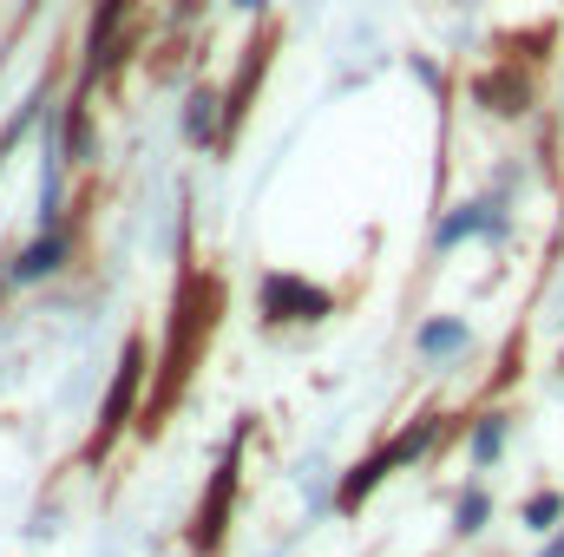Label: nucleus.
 Segmentation results:
<instances>
[{
    "mask_svg": "<svg viewBox=\"0 0 564 557\" xmlns=\"http://www.w3.org/2000/svg\"><path fill=\"white\" fill-rule=\"evenodd\" d=\"M132 387H139V348L126 354V374H119V387H112V407H106V426H119L126 407H132Z\"/></svg>",
    "mask_w": 564,
    "mask_h": 557,
    "instance_id": "1",
    "label": "nucleus"
},
{
    "mask_svg": "<svg viewBox=\"0 0 564 557\" xmlns=\"http://www.w3.org/2000/svg\"><path fill=\"white\" fill-rule=\"evenodd\" d=\"M59 250H66L59 237H46V243H33V250L20 256V276H40V270H59Z\"/></svg>",
    "mask_w": 564,
    "mask_h": 557,
    "instance_id": "2",
    "label": "nucleus"
},
{
    "mask_svg": "<svg viewBox=\"0 0 564 557\" xmlns=\"http://www.w3.org/2000/svg\"><path fill=\"white\" fill-rule=\"evenodd\" d=\"M459 341H466V328H459V321H433V328L421 335L426 354H446V348H459Z\"/></svg>",
    "mask_w": 564,
    "mask_h": 557,
    "instance_id": "3",
    "label": "nucleus"
},
{
    "mask_svg": "<svg viewBox=\"0 0 564 557\" xmlns=\"http://www.w3.org/2000/svg\"><path fill=\"white\" fill-rule=\"evenodd\" d=\"M479 518H486V499H466V505H459V525H466V532H473V525H479Z\"/></svg>",
    "mask_w": 564,
    "mask_h": 557,
    "instance_id": "4",
    "label": "nucleus"
}]
</instances>
